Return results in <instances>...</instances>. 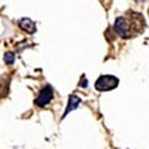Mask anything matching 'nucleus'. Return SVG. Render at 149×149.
Wrapping results in <instances>:
<instances>
[{
    "instance_id": "f257e3e1",
    "label": "nucleus",
    "mask_w": 149,
    "mask_h": 149,
    "mask_svg": "<svg viewBox=\"0 0 149 149\" xmlns=\"http://www.w3.org/2000/svg\"><path fill=\"white\" fill-rule=\"evenodd\" d=\"M144 29H146V20L138 13H132L128 17L119 16L116 19L114 22L116 32L124 39L141 34Z\"/></svg>"
},
{
    "instance_id": "f03ea898",
    "label": "nucleus",
    "mask_w": 149,
    "mask_h": 149,
    "mask_svg": "<svg viewBox=\"0 0 149 149\" xmlns=\"http://www.w3.org/2000/svg\"><path fill=\"white\" fill-rule=\"evenodd\" d=\"M118 85V78L114 76H109V74H104L101 76L98 80L96 81V88L98 91H109L113 90L114 87Z\"/></svg>"
},
{
    "instance_id": "7ed1b4c3",
    "label": "nucleus",
    "mask_w": 149,
    "mask_h": 149,
    "mask_svg": "<svg viewBox=\"0 0 149 149\" xmlns=\"http://www.w3.org/2000/svg\"><path fill=\"white\" fill-rule=\"evenodd\" d=\"M52 97H54L52 87H51V86H46L44 90L40 92V95L37 96V98L35 100V104H37L39 107L46 106L51 100H52Z\"/></svg>"
},
{
    "instance_id": "20e7f679",
    "label": "nucleus",
    "mask_w": 149,
    "mask_h": 149,
    "mask_svg": "<svg viewBox=\"0 0 149 149\" xmlns=\"http://www.w3.org/2000/svg\"><path fill=\"white\" fill-rule=\"evenodd\" d=\"M19 26H20L25 32H29V34H34L36 31V26L34 24V21H31L30 19H27V17L21 19L20 22H19Z\"/></svg>"
},
{
    "instance_id": "39448f33",
    "label": "nucleus",
    "mask_w": 149,
    "mask_h": 149,
    "mask_svg": "<svg viewBox=\"0 0 149 149\" xmlns=\"http://www.w3.org/2000/svg\"><path fill=\"white\" fill-rule=\"evenodd\" d=\"M80 103H81V98H80V97L70 95V97H68V106H67V108H66V111H65V113H63V117H66V116L68 114V112L76 109Z\"/></svg>"
},
{
    "instance_id": "423d86ee",
    "label": "nucleus",
    "mask_w": 149,
    "mask_h": 149,
    "mask_svg": "<svg viewBox=\"0 0 149 149\" xmlns=\"http://www.w3.org/2000/svg\"><path fill=\"white\" fill-rule=\"evenodd\" d=\"M8 93V82L5 83V78H0V97L6 96Z\"/></svg>"
},
{
    "instance_id": "0eeeda50",
    "label": "nucleus",
    "mask_w": 149,
    "mask_h": 149,
    "mask_svg": "<svg viewBox=\"0 0 149 149\" xmlns=\"http://www.w3.org/2000/svg\"><path fill=\"white\" fill-rule=\"evenodd\" d=\"M4 60H5V62L8 65H11L14 61H15V55H13L11 52H8V54H5V56H4Z\"/></svg>"
}]
</instances>
